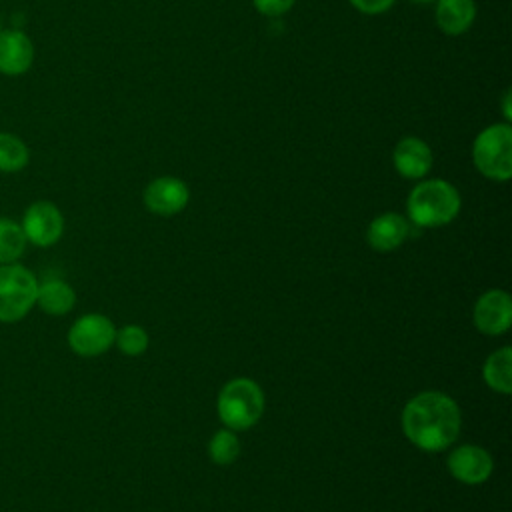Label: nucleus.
I'll return each instance as SVG.
<instances>
[{
	"label": "nucleus",
	"instance_id": "obj_1",
	"mask_svg": "<svg viewBox=\"0 0 512 512\" xmlns=\"http://www.w3.org/2000/svg\"><path fill=\"white\" fill-rule=\"evenodd\" d=\"M458 404L436 390L420 392L402 410V430L406 438L426 452L448 448L460 434Z\"/></svg>",
	"mask_w": 512,
	"mask_h": 512
},
{
	"label": "nucleus",
	"instance_id": "obj_2",
	"mask_svg": "<svg viewBox=\"0 0 512 512\" xmlns=\"http://www.w3.org/2000/svg\"><path fill=\"white\" fill-rule=\"evenodd\" d=\"M406 208L410 220L416 226H444L452 222L460 212V194L446 180H424L412 188Z\"/></svg>",
	"mask_w": 512,
	"mask_h": 512
},
{
	"label": "nucleus",
	"instance_id": "obj_3",
	"mask_svg": "<svg viewBox=\"0 0 512 512\" xmlns=\"http://www.w3.org/2000/svg\"><path fill=\"white\" fill-rule=\"evenodd\" d=\"M476 170L496 182L512 176V128L508 122L486 126L472 144Z\"/></svg>",
	"mask_w": 512,
	"mask_h": 512
},
{
	"label": "nucleus",
	"instance_id": "obj_4",
	"mask_svg": "<svg viewBox=\"0 0 512 512\" xmlns=\"http://www.w3.org/2000/svg\"><path fill=\"white\" fill-rule=\"evenodd\" d=\"M262 410V388L250 378H234L218 394V416L232 430H248L258 422Z\"/></svg>",
	"mask_w": 512,
	"mask_h": 512
},
{
	"label": "nucleus",
	"instance_id": "obj_5",
	"mask_svg": "<svg viewBox=\"0 0 512 512\" xmlns=\"http://www.w3.org/2000/svg\"><path fill=\"white\" fill-rule=\"evenodd\" d=\"M38 280L20 264L0 266V320L14 322L28 314L36 302Z\"/></svg>",
	"mask_w": 512,
	"mask_h": 512
},
{
	"label": "nucleus",
	"instance_id": "obj_6",
	"mask_svg": "<svg viewBox=\"0 0 512 512\" xmlns=\"http://www.w3.org/2000/svg\"><path fill=\"white\" fill-rule=\"evenodd\" d=\"M116 338V328L110 318L102 314H86L78 318L70 332L68 342L80 356H96L106 352Z\"/></svg>",
	"mask_w": 512,
	"mask_h": 512
},
{
	"label": "nucleus",
	"instance_id": "obj_7",
	"mask_svg": "<svg viewBox=\"0 0 512 512\" xmlns=\"http://www.w3.org/2000/svg\"><path fill=\"white\" fill-rule=\"evenodd\" d=\"M22 230L24 236L36 246H50L62 236L64 220L60 210L52 202L40 200L24 212Z\"/></svg>",
	"mask_w": 512,
	"mask_h": 512
},
{
	"label": "nucleus",
	"instance_id": "obj_8",
	"mask_svg": "<svg viewBox=\"0 0 512 512\" xmlns=\"http://www.w3.org/2000/svg\"><path fill=\"white\" fill-rule=\"evenodd\" d=\"M474 324L488 336L504 334L512 324V300L504 290L484 292L474 306Z\"/></svg>",
	"mask_w": 512,
	"mask_h": 512
},
{
	"label": "nucleus",
	"instance_id": "obj_9",
	"mask_svg": "<svg viewBox=\"0 0 512 512\" xmlns=\"http://www.w3.org/2000/svg\"><path fill=\"white\" fill-rule=\"evenodd\" d=\"M188 186L174 176H160L144 190V204L158 216H174L188 204Z\"/></svg>",
	"mask_w": 512,
	"mask_h": 512
},
{
	"label": "nucleus",
	"instance_id": "obj_10",
	"mask_svg": "<svg viewBox=\"0 0 512 512\" xmlns=\"http://www.w3.org/2000/svg\"><path fill=\"white\" fill-rule=\"evenodd\" d=\"M494 462L492 456L474 444H464L450 452L448 470L450 474L464 484H480L492 474Z\"/></svg>",
	"mask_w": 512,
	"mask_h": 512
},
{
	"label": "nucleus",
	"instance_id": "obj_11",
	"mask_svg": "<svg viewBox=\"0 0 512 512\" xmlns=\"http://www.w3.org/2000/svg\"><path fill=\"white\" fill-rule=\"evenodd\" d=\"M432 150L430 146L416 136H406L402 138L392 154V162L394 168L400 176L410 178V180H418L422 176H426L432 168Z\"/></svg>",
	"mask_w": 512,
	"mask_h": 512
},
{
	"label": "nucleus",
	"instance_id": "obj_12",
	"mask_svg": "<svg viewBox=\"0 0 512 512\" xmlns=\"http://www.w3.org/2000/svg\"><path fill=\"white\" fill-rule=\"evenodd\" d=\"M34 60V46L20 30H0V72L24 74Z\"/></svg>",
	"mask_w": 512,
	"mask_h": 512
},
{
	"label": "nucleus",
	"instance_id": "obj_13",
	"mask_svg": "<svg viewBox=\"0 0 512 512\" xmlns=\"http://www.w3.org/2000/svg\"><path fill=\"white\" fill-rule=\"evenodd\" d=\"M410 226L404 216L396 212H384L376 216L366 232L368 244L378 252H390L396 250L408 236Z\"/></svg>",
	"mask_w": 512,
	"mask_h": 512
},
{
	"label": "nucleus",
	"instance_id": "obj_14",
	"mask_svg": "<svg viewBox=\"0 0 512 512\" xmlns=\"http://www.w3.org/2000/svg\"><path fill=\"white\" fill-rule=\"evenodd\" d=\"M476 18L474 0H436V22L448 36L464 34Z\"/></svg>",
	"mask_w": 512,
	"mask_h": 512
},
{
	"label": "nucleus",
	"instance_id": "obj_15",
	"mask_svg": "<svg viewBox=\"0 0 512 512\" xmlns=\"http://www.w3.org/2000/svg\"><path fill=\"white\" fill-rule=\"evenodd\" d=\"M482 374L486 384L492 390L500 394H510L512 392V348L504 346L492 352L484 362Z\"/></svg>",
	"mask_w": 512,
	"mask_h": 512
},
{
	"label": "nucleus",
	"instance_id": "obj_16",
	"mask_svg": "<svg viewBox=\"0 0 512 512\" xmlns=\"http://www.w3.org/2000/svg\"><path fill=\"white\" fill-rule=\"evenodd\" d=\"M74 300V290L62 280H46L36 292V302L48 314H66L74 306Z\"/></svg>",
	"mask_w": 512,
	"mask_h": 512
},
{
	"label": "nucleus",
	"instance_id": "obj_17",
	"mask_svg": "<svg viewBox=\"0 0 512 512\" xmlns=\"http://www.w3.org/2000/svg\"><path fill=\"white\" fill-rule=\"evenodd\" d=\"M26 236L20 224L0 218V264H8L22 256Z\"/></svg>",
	"mask_w": 512,
	"mask_h": 512
},
{
	"label": "nucleus",
	"instance_id": "obj_18",
	"mask_svg": "<svg viewBox=\"0 0 512 512\" xmlns=\"http://www.w3.org/2000/svg\"><path fill=\"white\" fill-rule=\"evenodd\" d=\"M28 164V148L26 144L14 136L0 132V170L16 172Z\"/></svg>",
	"mask_w": 512,
	"mask_h": 512
},
{
	"label": "nucleus",
	"instance_id": "obj_19",
	"mask_svg": "<svg viewBox=\"0 0 512 512\" xmlns=\"http://www.w3.org/2000/svg\"><path fill=\"white\" fill-rule=\"evenodd\" d=\"M210 458L216 464H230L240 454V442L232 430H218L210 440Z\"/></svg>",
	"mask_w": 512,
	"mask_h": 512
},
{
	"label": "nucleus",
	"instance_id": "obj_20",
	"mask_svg": "<svg viewBox=\"0 0 512 512\" xmlns=\"http://www.w3.org/2000/svg\"><path fill=\"white\" fill-rule=\"evenodd\" d=\"M114 342L118 344V348L128 354V356H138L146 350L148 346V334L144 332V328L136 326V324H130V326H124L120 332H116V338Z\"/></svg>",
	"mask_w": 512,
	"mask_h": 512
},
{
	"label": "nucleus",
	"instance_id": "obj_21",
	"mask_svg": "<svg viewBox=\"0 0 512 512\" xmlns=\"http://www.w3.org/2000/svg\"><path fill=\"white\" fill-rule=\"evenodd\" d=\"M256 10L264 16H280L288 12L296 0H252Z\"/></svg>",
	"mask_w": 512,
	"mask_h": 512
},
{
	"label": "nucleus",
	"instance_id": "obj_22",
	"mask_svg": "<svg viewBox=\"0 0 512 512\" xmlns=\"http://www.w3.org/2000/svg\"><path fill=\"white\" fill-rule=\"evenodd\" d=\"M396 0H350V4L364 12V14H382L386 12Z\"/></svg>",
	"mask_w": 512,
	"mask_h": 512
},
{
	"label": "nucleus",
	"instance_id": "obj_23",
	"mask_svg": "<svg viewBox=\"0 0 512 512\" xmlns=\"http://www.w3.org/2000/svg\"><path fill=\"white\" fill-rule=\"evenodd\" d=\"M504 118H506V122L512 118V108H510V90H506V94H504Z\"/></svg>",
	"mask_w": 512,
	"mask_h": 512
},
{
	"label": "nucleus",
	"instance_id": "obj_24",
	"mask_svg": "<svg viewBox=\"0 0 512 512\" xmlns=\"http://www.w3.org/2000/svg\"><path fill=\"white\" fill-rule=\"evenodd\" d=\"M412 2H420V4H428V2H436V0H412Z\"/></svg>",
	"mask_w": 512,
	"mask_h": 512
}]
</instances>
